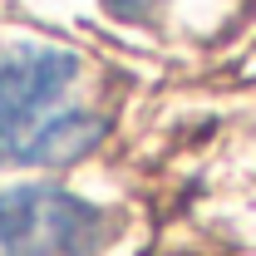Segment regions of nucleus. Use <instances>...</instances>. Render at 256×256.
<instances>
[{
	"mask_svg": "<svg viewBox=\"0 0 256 256\" xmlns=\"http://www.w3.org/2000/svg\"><path fill=\"white\" fill-rule=\"evenodd\" d=\"M108 236V212L69 188L30 182L0 192V256H98Z\"/></svg>",
	"mask_w": 256,
	"mask_h": 256,
	"instance_id": "obj_2",
	"label": "nucleus"
},
{
	"mask_svg": "<svg viewBox=\"0 0 256 256\" xmlns=\"http://www.w3.org/2000/svg\"><path fill=\"white\" fill-rule=\"evenodd\" d=\"M84 64L69 50H15L0 60V162L54 168L98 148L108 118L79 98Z\"/></svg>",
	"mask_w": 256,
	"mask_h": 256,
	"instance_id": "obj_1",
	"label": "nucleus"
},
{
	"mask_svg": "<svg viewBox=\"0 0 256 256\" xmlns=\"http://www.w3.org/2000/svg\"><path fill=\"white\" fill-rule=\"evenodd\" d=\"M118 20H128V25H148V20H158L162 15V5L168 0H104Z\"/></svg>",
	"mask_w": 256,
	"mask_h": 256,
	"instance_id": "obj_3",
	"label": "nucleus"
}]
</instances>
